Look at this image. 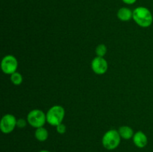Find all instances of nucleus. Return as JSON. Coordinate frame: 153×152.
I'll list each match as a JSON object with an SVG mask.
<instances>
[{"instance_id": "f257e3e1", "label": "nucleus", "mask_w": 153, "mask_h": 152, "mask_svg": "<svg viewBox=\"0 0 153 152\" xmlns=\"http://www.w3.org/2000/svg\"><path fill=\"white\" fill-rule=\"evenodd\" d=\"M132 19L140 27L147 28L152 25L153 16L150 10L145 7H138L133 10Z\"/></svg>"}, {"instance_id": "f03ea898", "label": "nucleus", "mask_w": 153, "mask_h": 152, "mask_svg": "<svg viewBox=\"0 0 153 152\" xmlns=\"http://www.w3.org/2000/svg\"><path fill=\"white\" fill-rule=\"evenodd\" d=\"M65 116V110L60 105H55L51 107L46 113V122L52 126H58L62 123Z\"/></svg>"}, {"instance_id": "7ed1b4c3", "label": "nucleus", "mask_w": 153, "mask_h": 152, "mask_svg": "<svg viewBox=\"0 0 153 152\" xmlns=\"http://www.w3.org/2000/svg\"><path fill=\"white\" fill-rule=\"evenodd\" d=\"M121 137L118 131L110 130L104 134L102 139V143L107 150H114L119 146Z\"/></svg>"}, {"instance_id": "20e7f679", "label": "nucleus", "mask_w": 153, "mask_h": 152, "mask_svg": "<svg viewBox=\"0 0 153 152\" xmlns=\"http://www.w3.org/2000/svg\"><path fill=\"white\" fill-rule=\"evenodd\" d=\"M27 122L34 128H41L46 122V114L40 110H33L28 113Z\"/></svg>"}, {"instance_id": "39448f33", "label": "nucleus", "mask_w": 153, "mask_h": 152, "mask_svg": "<svg viewBox=\"0 0 153 152\" xmlns=\"http://www.w3.org/2000/svg\"><path fill=\"white\" fill-rule=\"evenodd\" d=\"M18 67V61L13 55H7L4 57L1 63V70L7 75H12L16 72Z\"/></svg>"}, {"instance_id": "423d86ee", "label": "nucleus", "mask_w": 153, "mask_h": 152, "mask_svg": "<svg viewBox=\"0 0 153 152\" xmlns=\"http://www.w3.org/2000/svg\"><path fill=\"white\" fill-rule=\"evenodd\" d=\"M16 122L14 116L11 114H6L1 118L0 122V129L4 134H10L16 126Z\"/></svg>"}, {"instance_id": "0eeeda50", "label": "nucleus", "mask_w": 153, "mask_h": 152, "mask_svg": "<svg viewBox=\"0 0 153 152\" xmlns=\"http://www.w3.org/2000/svg\"><path fill=\"white\" fill-rule=\"evenodd\" d=\"M108 62L105 59L101 57H97L94 58L91 63V68L94 72L97 75H103L107 72Z\"/></svg>"}, {"instance_id": "6e6552de", "label": "nucleus", "mask_w": 153, "mask_h": 152, "mask_svg": "<svg viewBox=\"0 0 153 152\" xmlns=\"http://www.w3.org/2000/svg\"><path fill=\"white\" fill-rule=\"evenodd\" d=\"M133 142L137 148H143L147 145L148 139L146 134L142 131H137L133 136Z\"/></svg>"}, {"instance_id": "1a4fd4ad", "label": "nucleus", "mask_w": 153, "mask_h": 152, "mask_svg": "<svg viewBox=\"0 0 153 152\" xmlns=\"http://www.w3.org/2000/svg\"><path fill=\"white\" fill-rule=\"evenodd\" d=\"M133 16V11L128 7H121L117 11V17L121 21L126 22L130 20Z\"/></svg>"}, {"instance_id": "9d476101", "label": "nucleus", "mask_w": 153, "mask_h": 152, "mask_svg": "<svg viewBox=\"0 0 153 152\" xmlns=\"http://www.w3.org/2000/svg\"><path fill=\"white\" fill-rule=\"evenodd\" d=\"M118 132H119L121 138L124 139H131L134 136L133 130L128 126L120 127L119 130H118Z\"/></svg>"}, {"instance_id": "9b49d317", "label": "nucleus", "mask_w": 153, "mask_h": 152, "mask_svg": "<svg viewBox=\"0 0 153 152\" xmlns=\"http://www.w3.org/2000/svg\"><path fill=\"white\" fill-rule=\"evenodd\" d=\"M34 136H35V138L38 141L44 142L48 139L49 133H48L47 130L46 128H44L43 127H41V128H37V130L35 131V133H34Z\"/></svg>"}, {"instance_id": "f8f14e48", "label": "nucleus", "mask_w": 153, "mask_h": 152, "mask_svg": "<svg viewBox=\"0 0 153 152\" xmlns=\"http://www.w3.org/2000/svg\"><path fill=\"white\" fill-rule=\"evenodd\" d=\"M10 80H11L12 83H13L14 85H19L22 83V75L20 74V73L17 72H16L13 73L12 75H10Z\"/></svg>"}, {"instance_id": "ddd939ff", "label": "nucleus", "mask_w": 153, "mask_h": 152, "mask_svg": "<svg viewBox=\"0 0 153 152\" xmlns=\"http://www.w3.org/2000/svg\"><path fill=\"white\" fill-rule=\"evenodd\" d=\"M106 52H107V48L104 44H100L96 49V54L97 57L103 58L106 55Z\"/></svg>"}, {"instance_id": "4468645a", "label": "nucleus", "mask_w": 153, "mask_h": 152, "mask_svg": "<svg viewBox=\"0 0 153 152\" xmlns=\"http://www.w3.org/2000/svg\"><path fill=\"white\" fill-rule=\"evenodd\" d=\"M57 132L60 134H64L66 132V126L64 124H60L58 126H56Z\"/></svg>"}, {"instance_id": "2eb2a0df", "label": "nucleus", "mask_w": 153, "mask_h": 152, "mask_svg": "<svg viewBox=\"0 0 153 152\" xmlns=\"http://www.w3.org/2000/svg\"><path fill=\"white\" fill-rule=\"evenodd\" d=\"M26 126V121L23 119H19L16 122V127L19 128H23Z\"/></svg>"}, {"instance_id": "dca6fc26", "label": "nucleus", "mask_w": 153, "mask_h": 152, "mask_svg": "<svg viewBox=\"0 0 153 152\" xmlns=\"http://www.w3.org/2000/svg\"><path fill=\"white\" fill-rule=\"evenodd\" d=\"M122 1L127 4H132L135 3L137 0H122Z\"/></svg>"}, {"instance_id": "f3484780", "label": "nucleus", "mask_w": 153, "mask_h": 152, "mask_svg": "<svg viewBox=\"0 0 153 152\" xmlns=\"http://www.w3.org/2000/svg\"><path fill=\"white\" fill-rule=\"evenodd\" d=\"M39 152H50V151H46V150H42Z\"/></svg>"}]
</instances>
